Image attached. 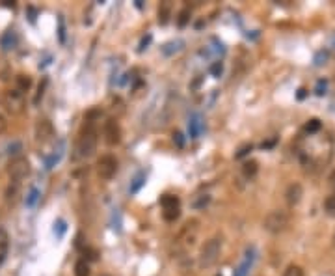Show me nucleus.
<instances>
[{
    "instance_id": "obj_34",
    "label": "nucleus",
    "mask_w": 335,
    "mask_h": 276,
    "mask_svg": "<svg viewBox=\"0 0 335 276\" xmlns=\"http://www.w3.org/2000/svg\"><path fill=\"white\" fill-rule=\"evenodd\" d=\"M6 127H8L6 118H4V116H2V114H0V135H2V133H4V131H6Z\"/></svg>"
},
{
    "instance_id": "obj_31",
    "label": "nucleus",
    "mask_w": 335,
    "mask_h": 276,
    "mask_svg": "<svg viewBox=\"0 0 335 276\" xmlns=\"http://www.w3.org/2000/svg\"><path fill=\"white\" fill-rule=\"evenodd\" d=\"M326 88H328V82H326V80H318V82H317V90H315V92H317V95H324V93H326Z\"/></svg>"
},
{
    "instance_id": "obj_26",
    "label": "nucleus",
    "mask_w": 335,
    "mask_h": 276,
    "mask_svg": "<svg viewBox=\"0 0 335 276\" xmlns=\"http://www.w3.org/2000/svg\"><path fill=\"white\" fill-rule=\"evenodd\" d=\"M84 256L86 258L82 259H86V261H95V259L99 258V252L93 250V248H84Z\"/></svg>"
},
{
    "instance_id": "obj_18",
    "label": "nucleus",
    "mask_w": 335,
    "mask_h": 276,
    "mask_svg": "<svg viewBox=\"0 0 335 276\" xmlns=\"http://www.w3.org/2000/svg\"><path fill=\"white\" fill-rule=\"evenodd\" d=\"M188 21H190V12L188 10H181L179 17H177V25L181 26V28H184V26L188 25Z\"/></svg>"
},
{
    "instance_id": "obj_25",
    "label": "nucleus",
    "mask_w": 335,
    "mask_h": 276,
    "mask_svg": "<svg viewBox=\"0 0 335 276\" xmlns=\"http://www.w3.org/2000/svg\"><path fill=\"white\" fill-rule=\"evenodd\" d=\"M47 82L49 80L47 79H43V82L37 86V93H36V97H34V104H39V101H41V97H43V93H45V88H47Z\"/></svg>"
},
{
    "instance_id": "obj_16",
    "label": "nucleus",
    "mask_w": 335,
    "mask_h": 276,
    "mask_svg": "<svg viewBox=\"0 0 335 276\" xmlns=\"http://www.w3.org/2000/svg\"><path fill=\"white\" fill-rule=\"evenodd\" d=\"M209 202H211V196L209 194H201V196H197L192 202V207L194 209H205L209 205Z\"/></svg>"
},
{
    "instance_id": "obj_6",
    "label": "nucleus",
    "mask_w": 335,
    "mask_h": 276,
    "mask_svg": "<svg viewBox=\"0 0 335 276\" xmlns=\"http://www.w3.org/2000/svg\"><path fill=\"white\" fill-rule=\"evenodd\" d=\"M4 103H6V108L12 114H21L23 108H25V97H23V93L17 92V90H10L6 92L4 95Z\"/></svg>"
},
{
    "instance_id": "obj_36",
    "label": "nucleus",
    "mask_w": 335,
    "mask_h": 276,
    "mask_svg": "<svg viewBox=\"0 0 335 276\" xmlns=\"http://www.w3.org/2000/svg\"><path fill=\"white\" fill-rule=\"evenodd\" d=\"M329 187H331V190H333V194H335V172L329 176Z\"/></svg>"
},
{
    "instance_id": "obj_2",
    "label": "nucleus",
    "mask_w": 335,
    "mask_h": 276,
    "mask_svg": "<svg viewBox=\"0 0 335 276\" xmlns=\"http://www.w3.org/2000/svg\"><path fill=\"white\" fill-rule=\"evenodd\" d=\"M220 252H222V237H213V239H209L199 252V267L201 269L213 267V265L218 261Z\"/></svg>"
},
{
    "instance_id": "obj_1",
    "label": "nucleus",
    "mask_w": 335,
    "mask_h": 276,
    "mask_svg": "<svg viewBox=\"0 0 335 276\" xmlns=\"http://www.w3.org/2000/svg\"><path fill=\"white\" fill-rule=\"evenodd\" d=\"M95 149H97V129L92 120L88 118V123L80 131V136L77 140V157H92Z\"/></svg>"
},
{
    "instance_id": "obj_15",
    "label": "nucleus",
    "mask_w": 335,
    "mask_h": 276,
    "mask_svg": "<svg viewBox=\"0 0 335 276\" xmlns=\"http://www.w3.org/2000/svg\"><path fill=\"white\" fill-rule=\"evenodd\" d=\"M170 4H162L159 10V23L160 25H168V21H170Z\"/></svg>"
},
{
    "instance_id": "obj_29",
    "label": "nucleus",
    "mask_w": 335,
    "mask_h": 276,
    "mask_svg": "<svg viewBox=\"0 0 335 276\" xmlns=\"http://www.w3.org/2000/svg\"><path fill=\"white\" fill-rule=\"evenodd\" d=\"M305 129L309 131V133H315V131L320 129V122H318V120H311V122L305 125Z\"/></svg>"
},
{
    "instance_id": "obj_19",
    "label": "nucleus",
    "mask_w": 335,
    "mask_h": 276,
    "mask_svg": "<svg viewBox=\"0 0 335 276\" xmlns=\"http://www.w3.org/2000/svg\"><path fill=\"white\" fill-rule=\"evenodd\" d=\"M183 45H184L183 41H171V43H166L162 50H164V54H171L173 50H175V52H177V50H181V47H183Z\"/></svg>"
},
{
    "instance_id": "obj_41",
    "label": "nucleus",
    "mask_w": 335,
    "mask_h": 276,
    "mask_svg": "<svg viewBox=\"0 0 335 276\" xmlns=\"http://www.w3.org/2000/svg\"><path fill=\"white\" fill-rule=\"evenodd\" d=\"M216 276H220V274H216Z\"/></svg>"
},
{
    "instance_id": "obj_7",
    "label": "nucleus",
    "mask_w": 335,
    "mask_h": 276,
    "mask_svg": "<svg viewBox=\"0 0 335 276\" xmlns=\"http://www.w3.org/2000/svg\"><path fill=\"white\" fill-rule=\"evenodd\" d=\"M104 140L108 146H116L121 142V129H119V123L116 120H108L104 123Z\"/></svg>"
},
{
    "instance_id": "obj_22",
    "label": "nucleus",
    "mask_w": 335,
    "mask_h": 276,
    "mask_svg": "<svg viewBox=\"0 0 335 276\" xmlns=\"http://www.w3.org/2000/svg\"><path fill=\"white\" fill-rule=\"evenodd\" d=\"M37 198H39V190L32 189L30 192H28V198H26V205H28V207H34L37 202Z\"/></svg>"
},
{
    "instance_id": "obj_28",
    "label": "nucleus",
    "mask_w": 335,
    "mask_h": 276,
    "mask_svg": "<svg viewBox=\"0 0 335 276\" xmlns=\"http://www.w3.org/2000/svg\"><path fill=\"white\" fill-rule=\"evenodd\" d=\"M144 183H146V181H144V174H140L138 178L134 179L132 187H130V192H138V189H140V187H142Z\"/></svg>"
},
{
    "instance_id": "obj_20",
    "label": "nucleus",
    "mask_w": 335,
    "mask_h": 276,
    "mask_svg": "<svg viewBox=\"0 0 335 276\" xmlns=\"http://www.w3.org/2000/svg\"><path fill=\"white\" fill-rule=\"evenodd\" d=\"M162 215H164V220L175 222L177 218H179V215H181V211H179V209H166Z\"/></svg>"
},
{
    "instance_id": "obj_27",
    "label": "nucleus",
    "mask_w": 335,
    "mask_h": 276,
    "mask_svg": "<svg viewBox=\"0 0 335 276\" xmlns=\"http://www.w3.org/2000/svg\"><path fill=\"white\" fill-rule=\"evenodd\" d=\"M10 41H12V45L15 43V36H13V32H6V36L2 37V45H4V49H10Z\"/></svg>"
},
{
    "instance_id": "obj_12",
    "label": "nucleus",
    "mask_w": 335,
    "mask_h": 276,
    "mask_svg": "<svg viewBox=\"0 0 335 276\" xmlns=\"http://www.w3.org/2000/svg\"><path fill=\"white\" fill-rule=\"evenodd\" d=\"M32 86V79L28 77V75H17V92H21V93H25V92H28V88Z\"/></svg>"
},
{
    "instance_id": "obj_37",
    "label": "nucleus",
    "mask_w": 335,
    "mask_h": 276,
    "mask_svg": "<svg viewBox=\"0 0 335 276\" xmlns=\"http://www.w3.org/2000/svg\"><path fill=\"white\" fill-rule=\"evenodd\" d=\"M304 97H305V90L302 88V90L298 92V99H304Z\"/></svg>"
},
{
    "instance_id": "obj_38",
    "label": "nucleus",
    "mask_w": 335,
    "mask_h": 276,
    "mask_svg": "<svg viewBox=\"0 0 335 276\" xmlns=\"http://www.w3.org/2000/svg\"><path fill=\"white\" fill-rule=\"evenodd\" d=\"M4 6H6V8H15V4H13V2H8V0H4Z\"/></svg>"
},
{
    "instance_id": "obj_8",
    "label": "nucleus",
    "mask_w": 335,
    "mask_h": 276,
    "mask_svg": "<svg viewBox=\"0 0 335 276\" xmlns=\"http://www.w3.org/2000/svg\"><path fill=\"white\" fill-rule=\"evenodd\" d=\"M54 136V127H52V123L49 122V120H39V122L36 123V138L39 142H47L50 140Z\"/></svg>"
},
{
    "instance_id": "obj_14",
    "label": "nucleus",
    "mask_w": 335,
    "mask_h": 276,
    "mask_svg": "<svg viewBox=\"0 0 335 276\" xmlns=\"http://www.w3.org/2000/svg\"><path fill=\"white\" fill-rule=\"evenodd\" d=\"M257 170H259V166H257L255 160H248V162H244V166H242V174L246 176V178H250V179L255 176Z\"/></svg>"
},
{
    "instance_id": "obj_32",
    "label": "nucleus",
    "mask_w": 335,
    "mask_h": 276,
    "mask_svg": "<svg viewBox=\"0 0 335 276\" xmlns=\"http://www.w3.org/2000/svg\"><path fill=\"white\" fill-rule=\"evenodd\" d=\"M222 62H214L213 64V68H211V73L214 75V77H220V75H222Z\"/></svg>"
},
{
    "instance_id": "obj_10",
    "label": "nucleus",
    "mask_w": 335,
    "mask_h": 276,
    "mask_svg": "<svg viewBox=\"0 0 335 276\" xmlns=\"http://www.w3.org/2000/svg\"><path fill=\"white\" fill-rule=\"evenodd\" d=\"M8 248H10V237L4 228H0V265L4 263L8 256Z\"/></svg>"
},
{
    "instance_id": "obj_39",
    "label": "nucleus",
    "mask_w": 335,
    "mask_h": 276,
    "mask_svg": "<svg viewBox=\"0 0 335 276\" xmlns=\"http://www.w3.org/2000/svg\"><path fill=\"white\" fill-rule=\"evenodd\" d=\"M333 246H335V235H333Z\"/></svg>"
},
{
    "instance_id": "obj_23",
    "label": "nucleus",
    "mask_w": 335,
    "mask_h": 276,
    "mask_svg": "<svg viewBox=\"0 0 335 276\" xmlns=\"http://www.w3.org/2000/svg\"><path fill=\"white\" fill-rule=\"evenodd\" d=\"M250 265H251V259L250 258H246L240 263V267L237 269V272H235V276H246V272H248V269H250Z\"/></svg>"
},
{
    "instance_id": "obj_13",
    "label": "nucleus",
    "mask_w": 335,
    "mask_h": 276,
    "mask_svg": "<svg viewBox=\"0 0 335 276\" xmlns=\"http://www.w3.org/2000/svg\"><path fill=\"white\" fill-rule=\"evenodd\" d=\"M160 203H162V209H179V198L171 196V194H166V196L160 198Z\"/></svg>"
},
{
    "instance_id": "obj_9",
    "label": "nucleus",
    "mask_w": 335,
    "mask_h": 276,
    "mask_svg": "<svg viewBox=\"0 0 335 276\" xmlns=\"http://www.w3.org/2000/svg\"><path fill=\"white\" fill-rule=\"evenodd\" d=\"M302 196H304V189H302V185L300 183L289 185V189H287V192H285V200H287L289 205H296V203L302 200Z\"/></svg>"
},
{
    "instance_id": "obj_11",
    "label": "nucleus",
    "mask_w": 335,
    "mask_h": 276,
    "mask_svg": "<svg viewBox=\"0 0 335 276\" xmlns=\"http://www.w3.org/2000/svg\"><path fill=\"white\" fill-rule=\"evenodd\" d=\"M75 276H92V269H90V263L86 259H79L75 263Z\"/></svg>"
},
{
    "instance_id": "obj_40",
    "label": "nucleus",
    "mask_w": 335,
    "mask_h": 276,
    "mask_svg": "<svg viewBox=\"0 0 335 276\" xmlns=\"http://www.w3.org/2000/svg\"><path fill=\"white\" fill-rule=\"evenodd\" d=\"M101 276H108V274H101Z\"/></svg>"
},
{
    "instance_id": "obj_33",
    "label": "nucleus",
    "mask_w": 335,
    "mask_h": 276,
    "mask_svg": "<svg viewBox=\"0 0 335 276\" xmlns=\"http://www.w3.org/2000/svg\"><path fill=\"white\" fill-rule=\"evenodd\" d=\"M173 142H175V144H177L179 147H183V146H184L183 135H181V133H173Z\"/></svg>"
},
{
    "instance_id": "obj_30",
    "label": "nucleus",
    "mask_w": 335,
    "mask_h": 276,
    "mask_svg": "<svg viewBox=\"0 0 335 276\" xmlns=\"http://www.w3.org/2000/svg\"><path fill=\"white\" fill-rule=\"evenodd\" d=\"M250 151H251V144H246V146H242V147H240V149H238L235 157H237V159H242L244 155H248V153H250Z\"/></svg>"
},
{
    "instance_id": "obj_4",
    "label": "nucleus",
    "mask_w": 335,
    "mask_h": 276,
    "mask_svg": "<svg viewBox=\"0 0 335 276\" xmlns=\"http://www.w3.org/2000/svg\"><path fill=\"white\" fill-rule=\"evenodd\" d=\"M30 170H32L30 160L26 159V157H15L8 164V176L12 178L13 183H19V181H23L25 178H28Z\"/></svg>"
},
{
    "instance_id": "obj_21",
    "label": "nucleus",
    "mask_w": 335,
    "mask_h": 276,
    "mask_svg": "<svg viewBox=\"0 0 335 276\" xmlns=\"http://www.w3.org/2000/svg\"><path fill=\"white\" fill-rule=\"evenodd\" d=\"M283 276H304V270L300 269L298 265H289L283 272Z\"/></svg>"
},
{
    "instance_id": "obj_35",
    "label": "nucleus",
    "mask_w": 335,
    "mask_h": 276,
    "mask_svg": "<svg viewBox=\"0 0 335 276\" xmlns=\"http://www.w3.org/2000/svg\"><path fill=\"white\" fill-rule=\"evenodd\" d=\"M63 232H65V222H63V220H58V235H61Z\"/></svg>"
},
{
    "instance_id": "obj_5",
    "label": "nucleus",
    "mask_w": 335,
    "mask_h": 276,
    "mask_svg": "<svg viewBox=\"0 0 335 276\" xmlns=\"http://www.w3.org/2000/svg\"><path fill=\"white\" fill-rule=\"evenodd\" d=\"M117 172V159L114 155H103L101 159L97 160V174L99 178L108 181L116 176Z\"/></svg>"
},
{
    "instance_id": "obj_17",
    "label": "nucleus",
    "mask_w": 335,
    "mask_h": 276,
    "mask_svg": "<svg viewBox=\"0 0 335 276\" xmlns=\"http://www.w3.org/2000/svg\"><path fill=\"white\" fill-rule=\"evenodd\" d=\"M324 209H326V213L329 216H335V194L326 198V202H324Z\"/></svg>"
},
{
    "instance_id": "obj_3",
    "label": "nucleus",
    "mask_w": 335,
    "mask_h": 276,
    "mask_svg": "<svg viewBox=\"0 0 335 276\" xmlns=\"http://www.w3.org/2000/svg\"><path fill=\"white\" fill-rule=\"evenodd\" d=\"M287 226H289V215H287V211H283V209L270 211L266 215V218H264V230L270 233L285 232Z\"/></svg>"
},
{
    "instance_id": "obj_24",
    "label": "nucleus",
    "mask_w": 335,
    "mask_h": 276,
    "mask_svg": "<svg viewBox=\"0 0 335 276\" xmlns=\"http://www.w3.org/2000/svg\"><path fill=\"white\" fill-rule=\"evenodd\" d=\"M199 131H201V122H199V118H194L192 122H190V135L194 136H197L199 135Z\"/></svg>"
}]
</instances>
